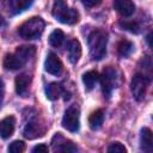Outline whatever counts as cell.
<instances>
[{
  "label": "cell",
  "instance_id": "23",
  "mask_svg": "<svg viewBox=\"0 0 153 153\" xmlns=\"http://www.w3.org/2000/svg\"><path fill=\"white\" fill-rule=\"evenodd\" d=\"M121 26H123L126 30L130 31V32H134V33H137L140 30L137 23L135 22H121Z\"/></svg>",
  "mask_w": 153,
  "mask_h": 153
},
{
  "label": "cell",
  "instance_id": "25",
  "mask_svg": "<svg viewBox=\"0 0 153 153\" xmlns=\"http://www.w3.org/2000/svg\"><path fill=\"white\" fill-rule=\"evenodd\" d=\"M81 1L86 7H94L102 2V0H81Z\"/></svg>",
  "mask_w": 153,
  "mask_h": 153
},
{
  "label": "cell",
  "instance_id": "27",
  "mask_svg": "<svg viewBox=\"0 0 153 153\" xmlns=\"http://www.w3.org/2000/svg\"><path fill=\"white\" fill-rule=\"evenodd\" d=\"M151 37H152V33H149V35L147 36V42H148V45H149V47H152V43H151Z\"/></svg>",
  "mask_w": 153,
  "mask_h": 153
},
{
  "label": "cell",
  "instance_id": "19",
  "mask_svg": "<svg viewBox=\"0 0 153 153\" xmlns=\"http://www.w3.org/2000/svg\"><path fill=\"white\" fill-rule=\"evenodd\" d=\"M117 50H118V54L123 57L128 56L131 54V51L134 50V44L130 42V41H121L117 45Z\"/></svg>",
  "mask_w": 153,
  "mask_h": 153
},
{
  "label": "cell",
  "instance_id": "9",
  "mask_svg": "<svg viewBox=\"0 0 153 153\" xmlns=\"http://www.w3.org/2000/svg\"><path fill=\"white\" fill-rule=\"evenodd\" d=\"M114 7L122 17H130L135 12V5L131 0H115Z\"/></svg>",
  "mask_w": 153,
  "mask_h": 153
},
{
  "label": "cell",
  "instance_id": "14",
  "mask_svg": "<svg viewBox=\"0 0 153 153\" xmlns=\"http://www.w3.org/2000/svg\"><path fill=\"white\" fill-rule=\"evenodd\" d=\"M99 75L96 71H88L82 75V82L85 85V90L86 91H91L93 90V87L96 86V82L98 81Z\"/></svg>",
  "mask_w": 153,
  "mask_h": 153
},
{
  "label": "cell",
  "instance_id": "11",
  "mask_svg": "<svg viewBox=\"0 0 153 153\" xmlns=\"http://www.w3.org/2000/svg\"><path fill=\"white\" fill-rule=\"evenodd\" d=\"M30 82H31V76L23 73L20 75H18L16 78V92L19 94V96H25L29 91V86H30Z\"/></svg>",
  "mask_w": 153,
  "mask_h": 153
},
{
  "label": "cell",
  "instance_id": "21",
  "mask_svg": "<svg viewBox=\"0 0 153 153\" xmlns=\"http://www.w3.org/2000/svg\"><path fill=\"white\" fill-rule=\"evenodd\" d=\"M24 149H25V143L23 141H19V140L13 141L8 146V152L10 153H22V152H24Z\"/></svg>",
  "mask_w": 153,
  "mask_h": 153
},
{
  "label": "cell",
  "instance_id": "28",
  "mask_svg": "<svg viewBox=\"0 0 153 153\" xmlns=\"http://www.w3.org/2000/svg\"><path fill=\"white\" fill-rule=\"evenodd\" d=\"M2 24V19H1V17H0V25Z\"/></svg>",
  "mask_w": 153,
  "mask_h": 153
},
{
  "label": "cell",
  "instance_id": "17",
  "mask_svg": "<svg viewBox=\"0 0 153 153\" xmlns=\"http://www.w3.org/2000/svg\"><path fill=\"white\" fill-rule=\"evenodd\" d=\"M33 0H10V7L13 13H19L32 5Z\"/></svg>",
  "mask_w": 153,
  "mask_h": 153
},
{
  "label": "cell",
  "instance_id": "1",
  "mask_svg": "<svg viewBox=\"0 0 153 153\" xmlns=\"http://www.w3.org/2000/svg\"><path fill=\"white\" fill-rule=\"evenodd\" d=\"M35 55V48L31 45L19 47L13 54H7L4 59V67L8 71H17L22 68Z\"/></svg>",
  "mask_w": 153,
  "mask_h": 153
},
{
  "label": "cell",
  "instance_id": "6",
  "mask_svg": "<svg viewBox=\"0 0 153 153\" xmlns=\"http://www.w3.org/2000/svg\"><path fill=\"white\" fill-rule=\"evenodd\" d=\"M148 85H149V78L148 76H146L143 74H135L133 76L131 84H130V90H131L133 97L137 102L143 100Z\"/></svg>",
  "mask_w": 153,
  "mask_h": 153
},
{
  "label": "cell",
  "instance_id": "13",
  "mask_svg": "<svg viewBox=\"0 0 153 153\" xmlns=\"http://www.w3.org/2000/svg\"><path fill=\"white\" fill-rule=\"evenodd\" d=\"M140 142H141V148L145 152H151L153 149V137H152V131L149 128L141 129Z\"/></svg>",
  "mask_w": 153,
  "mask_h": 153
},
{
  "label": "cell",
  "instance_id": "18",
  "mask_svg": "<svg viewBox=\"0 0 153 153\" xmlns=\"http://www.w3.org/2000/svg\"><path fill=\"white\" fill-rule=\"evenodd\" d=\"M63 39H65V33H63L61 30L56 29V30H54V31L50 33V36H49V44H50L51 47L57 48V47H60V45L62 44Z\"/></svg>",
  "mask_w": 153,
  "mask_h": 153
},
{
  "label": "cell",
  "instance_id": "20",
  "mask_svg": "<svg viewBox=\"0 0 153 153\" xmlns=\"http://www.w3.org/2000/svg\"><path fill=\"white\" fill-rule=\"evenodd\" d=\"M62 141H63L62 143L54 146V151H59V152H75L76 151V147L71 141H66L65 139Z\"/></svg>",
  "mask_w": 153,
  "mask_h": 153
},
{
  "label": "cell",
  "instance_id": "12",
  "mask_svg": "<svg viewBox=\"0 0 153 153\" xmlns=\"http://www.w3.org/2000/svg\"><path fill=\"white\" fill-rule=\"evenodd\" d=\"M67 56L69 62L76 63L81 56V45L78 39H72L67 47Z\"/></svg>",
  "mask_w": 153,
  "mask_h": 153
},
{
  "label": "cell",
  "instance_id": "7",
  "mask_svg": "<svg viewBox=\"0 0 153 153\" xmlns=\"http://www.w3.org/2000/svg\"><path fill=\"white\" fill-rule=\"evenodd\" d=\"M80 111L76 106H71L65 111V115L62 117V127L67 129L68 131H76L79 129L80 124Z\"/></svg>",
  "mask_w": 153,
  "mask_h": 153
},
{
  "label": "cell",
  "instance_id": "10",
  "mask_svg": "<svg viewBox=\"0 0 153 153\" xmlns=\"http://www.w3.org/2000/svg\"><path fill=\"white\" fill-rule=\"evenodd\" d=\"M14 127H16V120L13 116H7L2 118L0 121V136L2 139H8L13 134Z\"/></svg>",
  "mask_w": 153,
  "mask_h": 153
},
{
  "label": "cell",
  "instance_id": "2",
  "mask_svg": "<svg viewBox=\"0 0 153 153\" xmlns=\"http://www.w3.org/2000/svg\"><path fill=\"white\" fill-rule=\"evenodd\" d=\"M108 35L103 30H94L88 36V49L93 60H102L106 54Z\"/></svg>",
  "mask_w": 153,
  "mask_h": 153
},
{
  "label": "cell",
  "instance_id": "8",
  "mask_svg": "<svg viewBox=\"0 0 153 153\" xmlns=\"http://www.w3.org/2000/svg\"><path fill=\"white\" fill-rule=\"evenodd\" d=\"M44 69L51 75H60L62 73L63 66L57 55H55L54 53H49L44 61Z\"/></svg>",
  "mask_w": 153,
  "mask_h": 153
},
{
  "label": "cell",
  "instance_id": "24",
  "mask_svg": "<svg viewBox=\"0 0 153 153\" xmlns=\"http://www.w3.org/2000/svg\"><path fill=\"white\" fill-rule=\"evenodd\" d=\"M32 152L33 153H47L48 152V146L44 145V143H39V145H37L32 148Z\"/></svg>",
  "mask_w": 153,
  "mask_h": 153
},
{
  "label": "cell",
  "instance_id": "22",
  "mask_svg": "<svg viewBox=\"0 0 153 153\" xmlns=\"http://www.w3.org/2000/svg\"><path fill=\"white\" fill-rule=\"evenodd\" d=\"M108 152H110V153H126L127 148L121 142H112L108 147Z\"/></svg>",
  "mask_w": 153,
  "mask_h": 153
},
{
  "label": "cell",
  "instance_id": "5",
  "mask_svg": "<svg viewBox=\"0 0 153 153\" xmlns=\"http://www.w3.org/2000/svg\"><path fill=\"white\" fill-rule=\"evenodd\" d=\"M118 84V76H117V72L115 68L112 67H106L100 76V85H102V91L104 93L105 97H110V94L112 93V91L116 88Z\"/></svg>",
  "mask_w": 153,
  "mask_h": 153
},
{
  "label": "cell",
  "instance_id": "4",
  "mask_svg": "<svg viewBox=\"0 0 153 153\" xmlns=\"http://www.w3.org/2000/svg\"><path fill=\"white\" fill-rule=\"evenodd\" d=\"M44 31V22L39 17H32L25 20L18 29V33L25 39L38 38Z\"/></svg>",
  "mask_w": 153,
  "mask_h": 153
},
{
  "label": "cell",
  "instance_id": "15",
  "mask_svg": "<svg viewBox=\"0 0 153 153\" xmlns=\"http://www.w3.org/2000/svg\"><path fill=\"white\" fill-rule=\"evenodd\" d=\"M103 121H104V112L103 110L98 109L96 111H93L90 117H88V124H90V128L96 130L98 128H100V126L103 124Z\"/></svg>",
  "mask_w": 153,
  "mask_h": 153
},
{
  "label": "cell",
  "instance_id": "3",
  "mask_svg": "<svg viewBox=\"0 0 153 153\" xmlns=\"http://www.w3.org/2000/svg\"><path fill=\"white\" fill-rule=\"evenodd\" d=\"M53 16L62 24H75L79 20V13L76 10L68 7L66 0H56L53 7Z\"/></svg>",
  "mask_w": 153,
  "mask_h": 153
},
{
  "label": "cell",
  "instance_id": "26",
  "mask_svg": "<svg viewBox=\"0 0 153 153\" xmlns=\"http://www.w3.org/2000/svg\"><path fill=\"white\" fill-rule=\"evenodd\" d=\"M2 98H4V81L0 79V104L2 102Z\"/></svg>",
  "mask_w": 153,
  "mask_h": 153
},
{
  "label": "cell",
  "instance_id": "16",
  "mask_svg": "<svg viewBox=\"0 0 153 153\" xmlns=\"http://www.w3.org/2000/svg\"><path fill=\"white\" fill-rule=\"evenodd\" d=\"M45 92H47L48 99L55 100V99H57V98L63 93V87H62L60 84H57V82H51V84H49V85L47 86Z\"/></svg>",
  "mask_w": 153,
  "mask_h": 153
}]
</instances>
